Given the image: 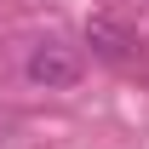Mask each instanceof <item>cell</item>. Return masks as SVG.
Wrapping results in <instances>:
<instances>
[{"label": "cell", "instance_id": "2", "mask_svg": "<svg viewBox=\"0 0 149 149\" xmlns=\"http://www.w3.org/2000/svg\"><path fill=\"white\" fill-rule=\"evenodd\" d=\"M86 46H92L97 63H115V69H126L132 57H138V35H132L120 17H109V12H97V17H86Z\"/></svg>", "mask_w": 149, "mask_h": 149}, {"label": "cell", "instance_id": "1", "mask_svg": "<svg viewBox=\"0 0 149 149\" xmlns=\"http://www.w3.org/2000/svg\"><path fill=\"white\" fill-rule=\"evenodd\" d=\"M80 69H86V57H80V46H69L63 35H40V40H29V57H23L29 86H40V92H63V86H74V80H80Z\"/></svg>", "mask_w": 149, "mask_h": 149}]
</instances>
